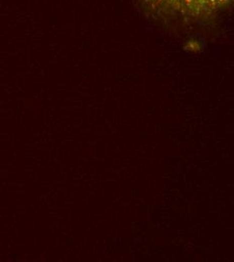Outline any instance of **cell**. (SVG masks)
I'll return each mask as SVG.
<instances>
[{"label": "cell", "instance_id": "6da1fadb", "mask_svg": "<svg viewBox=\"0 0 234 262\" xmlns=\"http://www.w3.org/2000/svg\"><path fill=\"white\" fill-rule=\"evenodd\" d=\"M148 15L175 24H202L234 6V0H134Z\"/></svg>", "mask_w": 234, "mask_h": 262}]
</instances>
